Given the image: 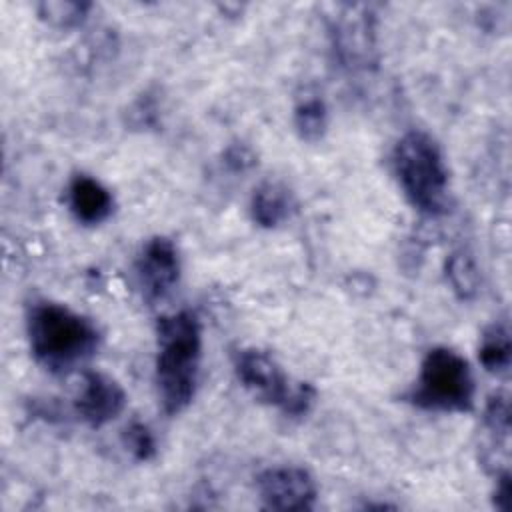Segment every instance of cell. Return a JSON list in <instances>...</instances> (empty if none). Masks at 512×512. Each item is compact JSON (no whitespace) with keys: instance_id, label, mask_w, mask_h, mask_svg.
<instances>
[{"instance_id":"9a60e30c","label":"cell","mask_w":512,"mask_h":512,"mask_svg":"<svg viewBox=\"0 0 512 512\" xmlns=\"http://www.w3.org/2000/svg\"><path fill=\"white\" fill-rule=\"evenodd\" d=\"M38 14L44 22L54 28H74L80 26L90 10L88 2H70V0H44L38 6Z\"/></svg>"},{"instance_id":"30bf717a","label":"cell","mask_w":512,"mask_h":512,"mask_svg":"<svg viewBox=\"0 0 512 512\" xmlns=\"http://www.w3.org/2000/svg\"><path fill=\"white\" fill-rule=\"evenodd\" d=\"M68 206L78 222L94 226L112 214L114 200L102 182L88 174H76L68 184Z\"/></svg>"},{"instance_id":"277c9868","label":"cell","mask_w":512,"mask_h":512,"mask_svg":"<svg viewBox=\"0 0 512 512\" xmlns=\"http://www.w3.org/2000/svg\"><path fill=\"white\" fill-rule=\"evenodd\" d=\"M408 400L424 410L468 412L474 404V376L468 360L444 346L428 350Z\"/></svg>"},{"instance_id":"9c48e42d","label":"cell","mask_w":512,"mask_h":512,"mask_svg":"<svg viewBox=\"0 0 512 512\" xmlns=\"http://www.w3.org/2000/svg\"><path fill=\"white\" fill-rule=\"evenodd\" d=\"M126 406L124 388L108 374L90 370L82 374L80 390L74 398V410L90 428H102L112 422Z\"/></svg>"},{"instance_id":"8992f818","label":"cell","mask_w":512,"mask_h":512,"mask_svg":"<svg viewBox=\"0 0 512 512\" xmlns=\"http://www.w3.org/2000/svg\"><path fill=\"white\" fill-rule=\"evenodd\" d=\"M332 46L348 70H368L378 64L374 14L368 6H344L330 24Z\"/></svg>"},{"instance_id":"2e32d148","label":"cell","mask_w":512,"mask_h":512,"mask_svg":"<svg viewBox=\"0 0 512 512\" xmlns=\"http://www.w3.org/2000/svg\"><path fill=\"white\" fill-rule=\"evenodd\" d=\"M484 428L490 432L494 442H508L510 434V404L506 394H496L488 400L484 412Z\"/></svg>"},{"instance_id":"e0dca14e","label":"cell","mask_w":512,"mask_h":512,"mask_svg":"<svg viewBox=\"0 0 512 512\" xmlns=\"http://www.w3.org/2000/svg\"><path fill=\"white\" fill-rule=\"evenodd\" d=\"M124 448L140 462L154 458L156 454V440L150 428L142 422H130L122 432Z\"/></svg>"},{"instance_id":"3957f363","label":"cell","mask_w":512,"mask_h":512,"mask_svg":"<svg viewBox=\"0 0 512 512\" xmlns=\"http://www.w3.org/2000/svg\"><path fill=\"white\" fill-rule=\"evenodd\" d=\"M392 166L408 202L426 216L448 210V168L440 146L422 130L406 132L394 146Z\"/></svg>"},{"instance_id":"ba28073f","label":"cell","mask_w":512,"mask_h":512,"mask_svg":"<svg viewBox=\"0 0 512 512\" xmlns=\"http://www.w3.org/2000/svg\"><path fill=\"white\" fill-rule=\"evenodd\" d=\"M136 278L148 302L166 298L180 278V256L166 236L146 240L136 258Z\"/></svg>"},{"instance_id":"6da1fadb","label":"cell","mask_w":512,"mask_h":512,"mask_svg":"<svg viewBox=\"0 0 512 512\" xmlns=\"http://www.w3.org/2000/svg\"><path fill=\"white\" fill-rule=\"evenodd\" d=\"M202 360V326L192 310L158 318L154 380L166 414H180L192 402Z\"/></svg>"},{"instance_id":"7a4b0ae2","label":"cell","mask_w":512,"mask_h":512,"mask_svg":"<svg viewBox=\"0 0 512 512\" xmlns=\"http://www.w3.org/2000/svg\"><path fill=\"white\" fill-rule=\"evenodd\" d=\"M26 334L34 360L52 374H66L94 356L96 324L64 304L40 300L28 308Z\"/></svg>"},{"instance_id":"4fadbf2b","label":"cell","mask_w":512,"mask_h":512,"mask_svg":"<svg viewBox=\"0 0 512 512\" xmlns=\"http://www.w3.org/2000/svg\"><path fill=\"white\" fill-rule=\"evenodd\" d=\"M328 112L324 100L316 92H304L294 106V126L302 140L316 142L324 136Z\"/></svg>"},{"instance_id":"52a82bcc","label":"cell","mask_w":512,"mask_h":512,"mask_svg":"<svg viewBox=\"0 0 512 512\" xmlns=\"http://www.w3.org/2000/svg\"><path fill=\"white\" fill-rule=\"evenodd\" d=\"M258 496L268 510H312L316 482L300 466H272L256 476Z\"/></svg>"},{"instance_id":"8fae6325","label":"cell","mask_w":512,"mask_h":512,"mask_svg":"<svg viewBox=\"0 0 512 512\" xmlns=\"http://www.w3.org/2000/svg\"><path fill=\"white\" fill-rule=\"evenodd\" d=\"M292 194L280 182L260 184L250 200L252 220L264 228H276L286 222L292 212Z\"/></svg>"},{"instance_id":"5b68a950","label":"cell","mask_w":512,"mask_h":512,"mask_svg":"<svg viewBox=\"0 0 512 512\" xmlns=\"http://www.w3.org/2000/svg\"><path fill=\"white\" fill-rule=\"evenodd\" d=\"M234 372L242 386L258 400L280 408L286 416H304L316 400L308 382L292 384L282 366L264 350L244 348L234 356Z\"/></svg>"},{"instance_id":"5bb4252c","label":"cell","mask_w":512,"mask_h":512,"mask_svg":"<svg viewBox=\"0 0 512 512\" xmlns=\"http://www.w3.org/2000/svg\"><path fill=\"white\" fill-rule=\"evenodd\" d=\"M446 278L458 298L468 300L478 292V270L468 252H454L446 260Z\"/></svg>"},{"instance_id":"d6986e66","label":"cell","mask_w":512,"mask_h":512,"mask_svg":"<svg viewBox=\"0 0 512 512\" xmlns=\"http://www.w3.org/2000/svg\"><path fill=\"white\" fill-rule=\"evenodd\" d=\"M226 164L232 168V170H246L254 164V158L252 154L244 148V146H232L228 148L226 152Z\"/></svg>"},{"instance_id":"7c38bea8","label":"cell","mask_w":512,"mask_h":512,"mask_svg":"<svg viewBox=\"0 0 512 512\" xmlns=\"http://www.w3.org/2000/svg\"><path fill=\"white\" fill-rule=\"evenodd\" d=\"M510 330H508V322H492L480 338V346H478V358L480 364L494 374L506 372L510 366Z\"/></svg>"},{"instance_id":"ac0fdd59","label":"cell","mask_w":512,"mask_h":512,"mask_svg":"<svg viewBox=\"0 0 512 512\" xmlns=\"http://www.w3.org/2000/svg\"><path fill=\"white\" fill-rule=\"evenodd\" d=\"M512 484H510V472L504 470L498 474L496 480V492H494V506L502 512L510 510V502H512Z\"/></svg>"}]
</instances>
